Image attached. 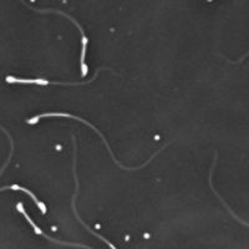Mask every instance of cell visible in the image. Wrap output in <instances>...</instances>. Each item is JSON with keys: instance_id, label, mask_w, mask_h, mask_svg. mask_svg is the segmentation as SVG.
Instances as JSON below:
<instances>
[{"instance_id": "cell-1", "label": "cell", "mask_w": 249, "mask_h": 249, "mask_svg": "<svg viewBox=\"0 0 249 249\" xmlns=\"http://www.w3.org/2000/svg\"><path fill=\"white\" fill-rule=\"evenodd\" d=\"M44 117H68V119L76 120V121H80V122H82V124H88V126H90V127L92 128V130L95 131V132H96L100 137H101V140H102V141H104V143H105L106 148H107L108 153H110V156H111V159H112V161L115 162V163H116L117 166H119V167H121L122 170H126V171H137V170H140V168L144 167V166H146V164H147V163H150L151 160L155 159L156 156H157V155H159V153H160V151H161V150H160V151H157V152H156V153H153L152 157H151V159L148 160V161L146 162V163L141 164V166H140V167H135V168L124 167V166H122V164L120 163V162L117 161L116 159H115V156H113L112 151H111V148H110V144H108V143H107V141H106L105 136H104V135H102V133L100 132V131L97 130V128L95 127V126H93L92 124H90V122H88V121H86V120L82 119V117L75 116V115H70V113H65V112H46V113H41V115H36V116H34V117H31V119L26 120V122H28L29 124H37V122H39V120H40V119H44Z\"/></svg>"}, {"instance_id": "cell-2", "label": "cell", "mask_w": 249, "mask_h": 249, "mask_svg": "<svg viewBox=\"0 0 249 249\" xmlns=\"http://www.w3.org/2000/svg\"><path fill=\"white\" fill-rule=\"evenodd\" d=\"M23 4H24V5L28 6V8H30L31 10H35V12H37V13H56V14H60V15H62V17H65V18H68V19H70L71 21H72V23H74L75 25L77 26V29L80 30V34H81V56H80V69H81V76L85 77L86 75H88V72H89L88 65H86V62H85L86 49H88L89 39L86 37L85 31H84L82 26L80 25L79 23H77V20H75L74 18L71 17V15L66 14V13L60 12V10H57V9H36V8H33V6L28 5L26 3H23Z\"/></svg>"}, {"instance_id": "cell-3", "label": "cell", "mask_w": 249, "mask_h": 249, "mask_svg": "<svg viewBox=\"0 0 249 249\" xmlns=\"http://www.w3.org/2000/svg\"><path fill=\"white\" fill-rule=\"evenodd\" d=\"M100 72V69L95 72L93 77L88 81H80V82H60V81H50V80L45 79H20V77L15 76H6L5 81L9 84H35V85H64V86H76V85H86V84H90L93 80H96L97 75Z\"/></svg>"}, {"instance_id": "cell-4", "label": "cell", "mask_w": 249, "mask_h": 249, "mask_svg": "<svg viewBox=\"0 0 249 249\" xmlns=\"http://www.w3.org/2000/svg\"><path fill=\"white\" fill-rule=\"evenodd\" d=\"M72 140H74V141H72V142H74V166H72V168H74V178H75V184H76V187H75L74 197H72V202H71V203H72V210H74L75 215H76V218H77V219H79L80 223H81L82 226L85 227L86 230H88L89 232L91 233V234H93V235H95V237L100 238V239H101V241L105 242V243L107 244V246L110 247L111 249H116V247L113 246L112 243H110V242H108L105 237H102V235H100L99 233H96V232H95V231H93V230H91V228H90V227L88 226V224L84 223V222H82L81 218L79 217V214H77V212H76V207H75V203H76V197H77V195H79V179H77V173H76V151H75V150H76V141H75V136H72Z\"/></svg>"}, {"instance_id": "cell-5", "label": "cell", "mask_w": 249, "mask_h": 249, "mask_svg": "<svg viewBox=\"0 0 249 249\" xmlns=\"http://www.w3.org/2000/svg\"><path fill=\"white\" fill-rule=\"evenodd\" d=\"M17 208H18V211H19V212L21 213V214H23L24 217L26 218V221L29 222V224H30L31 227H33V230H34V232L36 233V234L43 235V237H45L46 239H49V241H50V242H55V243H57V244H61V246H70V247H79V248H85V249H92V248H91V247H88V246H85V244L66 243V242L57 241V239H55V238H50V237H49V235H46L45 233L43 232V231L40 230L39 227H37L36 224H35L34 222H33V219H31L30 217H29V215H28V213H26V212H25V210H24V206H23V203H21V202H19V203L17 204Z\"/></svg>"}, {"instance_id": "cell-6", "label": "cell", "mask_w": 249, "mask_h": 249, "mask_svg": "<svg viewBox=\"0 0 249 249\" xmlns=\"http://www.w3.org/2000/svg\"><path fill=\"white\" fill-rule=\"evenodd\" d=\"M6 190H12V191H21V192H25L26 195L30 196L31 199H33V201L35 202V204H36V206L39 207L40 211H41V213H43V214H45V213H46V207H45V204H44L43 202H41V201H39V199L36 198V196H35L34 193L31 192L30 190H28V188H25V187H21V186H19V184H12V186L1 187V188H0V192H3V191H6Z\"/></svg>"}, {"instance_id": "cell-7", "label": "cell", "mask_w": 249, "mask_h": 249, "mask_svg": "<svg viewBox=\"0 0 249 249\" xmlns=\"http://www.w3.org/2000/svg\"><path fill=\"white\" fill-rule=\"evenodd\" d=\"M0 130L3 131L4 133H5L6 136H8V139H9V142H10V153H9V159H8V161L5 162V163H4V166H3V168H1V170H0V176L3 175V172H4V170H5L6 168V166H8L9 163H10V160H12V156H13V152H14V141H13V137L10 136V133L8 132V131L5 130V128L3 127V126H0Z\"/></svg>"}]
</instances>
